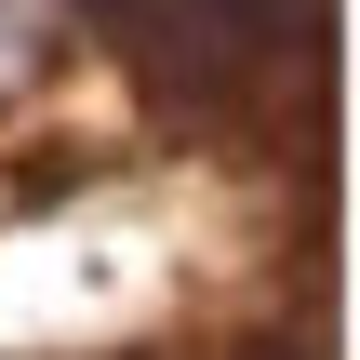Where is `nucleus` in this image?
I'll return each instance as SVG.
<instances>
[{"label":"nucleus","mask_w":360,"mask_h":360,"mask_svg":"<svg viewBox=\"0 0 360 360\" xmlns=\"http://www.w3.org/2000/svg\"><path fill=\"white\" fill-rule=\"evenodd\" d=\"M94 13L160 67H240L267 40V0H94Z\"/></svg>","instance_id":"f257e3e1"}]
</instances>
